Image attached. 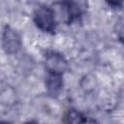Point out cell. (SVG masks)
<instances>
[{"instance_id": "6", "label": "cell", "mask_w": 124, "mask_h": 124, "mask_svg": "<svg viewBox=\"0 0 124 124\" xmlns=\"http://www.w3.org/2000/svg\"><path fill=\"white\" fill-rule=\"evenodd\" d=\"M107 2H108L110 6L117 8V7H120V6L122 5L123 0H107Z\"/></svg>"}, {"instance_id": "3", "label": "cell", "mask_w": 124, "mask_h": 124, "mask_svg": "<svg viewBox=\"0 0 124 124\" xmlns=\"http://www.w3.org/2000/svg\"><path fill=\"white\" fill-rule=\"evenodd\" d=\"M21 46L20 37L16 31L6 26L3 31V47L7 53L16 52Z\"/></svg>"}, {"instance_id": "5", "label": "cell", "mask_w": 124, "mask_h": 124, "mask_svg": "<svg viewBox=\"0 0 124 124\" xmlns=\"http://www.w3.org/2000/svg\"><path fill=\"white\" fill-rule=\"evenodd\" d=\"M66 117L68 118L67 122H72V123H81V122H85L86 121V118L80 112H78V111H77L75 109L70 110Z\"/></svg>"}, {"instance_id": "1", "label": "cell", "mask_w": 124, "mask_h": 124, "mask_svg": "<svg viewBox=\"0 0 124 124\" xmlns=\"http://www.w3.org/2000/svg\"><path fill=\"white\" fill-rule=\"evenodd\" d=\"M34 21L43 31L52 32L55 28L54 12L48 7L41 6L34 13Z\"/></svg>"}, {"instance_id": "2", "label": "cell", "mask_w": 124, "mask_h": 124, "mask_svg": "<svg viewBox=\"0 0 124 124\" xmlns=\"http://www.w3.org/2000/svg\"><path fill=\"white\" fill-rule=\"evenodd\" d=\"M46 66L50 74L62 75L68 68L65 57L58 52H49L46 56Z\"/></svg>"}, {"instance_id": "4", "label": "cell", "mask_w": 124, "mask_h": 124, "mask_svg": "<svg viewBox=\"0 0 124 124\" xmlns=\"http://www.w3.org/2000/svg\"><path fill=\"white\" fill-rule=\"evenodd\" d=\"M46 87L49 95H51L52 97L57 96L62 88V79L60 78V75L50 74L46 79Z\"/></svg>"}]
</instances>
